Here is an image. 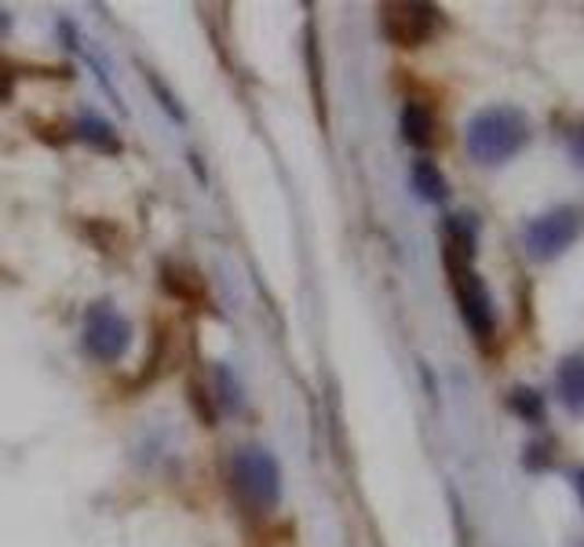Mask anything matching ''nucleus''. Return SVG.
I'll return each instance as SVG.
<instances>
[{"instance_id":"nucleus-3","label":"nucleus","mask_w":584,"mask_h":547,"mask_svg":"<svg viewBox=\"0 0 584 547\" xmlns=\"http://www.w3.org/2000/svg\"><path fill=\"white\" fill-rule=\"evenodd\" d=\"M581 230H584L581 208L577 205H559V208H551V212L537 216L534 223L526 226L523 245L534 259H556L581 237Z\"/></svg>"},{"instance_id":"nucleus-11","label":"nucleus","mask_w":584,"mask_h":547,"mask_svg":"<svg viewBox=\"0 0 584 547\" xmlns=\"http://www.w3.org/2000/svg\"><path fill=\"white\" fill-rule=\"evenodd\" d=\"M110 131H114V128H110V125H103V120H84L78 136H81V139L100 142V147H110V150H117V139L110 136Z\"/></svg>"},{"instance_id":"nucleus-14","label":"nucleus","mask_w":584,"mask_h":547,"mask_svg":"<svg viewBox=\"0 0 584 547\" xmlns=\"http://www.w3.org/2000/svg\"><path fill=\"white\" fill-rule=\"evenodd\" d=\"M4 33H8V15L0 11V37H4Z\"/></svg>"},{"instance_id":"nucleus-9","label":"nucleus","mask_w":584,"mask_h":547,"mask_svg":"<svg viewBox=\"0 0 584 547\" xmlns=\"http://www.w3.org/2000/svg\"><path fill=\"white\" fill-rule=\"evenodd\" d=\"M413 186L420 190V197H428V201H442V197H446V175L439 172L435 161L413 164Z\"/></svg>"},{"instance_id":"nucleus-10","label":"nucleus","mask_w":584,"mask_h":547,"mask_svg":"<svg viewBox=\"0 0 584 547\" xmlns=\"http://www.w3.org/2000/svg\"><path fill=\"white\" fill-rule=\"evenodd\" d=\"M512 405H515L518 416H526V420H540V416H545V405H540L537 391H515Z\"/></svg>"},{"instance_id":"nucleus-7","label":"nucleus","mask_w":584,"mask_h":547,"mask_svg":"<svg viewBox=\"0 0 584 547\" xmlns=\"http://www.w3.org/2000/svg\"><path fill=\"white\" fill-rule=\"evenodd\" d=\"M559 398L573 416L584 412V354H570L559 365Z\"/></svg>"},{"instance_id":"nucleus-5","label":"nucleus","mask_w":584,"mask_h":547,"mask_svg":"<svg viewBox=\"0 0 584 547\" xmlns=\"http://www.w3.org/2000/svg\"><path fill=\"white\" fill-rule=\"evenodd\" d=\"M128 322L114 311L110 303H95L84 317V350L95 361H117L128 350Z\"/></svg>"},{"instance_id":"nucleus-13","label":"nucleus","mask_w":584,"mask_h":547,"mask_svg":"<svg viewBox=\"0 0 584 547\" xmlns=\"http://www.w3.org/2000/svg\"><path fill=\"white\" fill-rule=\"evenodd\" d=\"M8 95H12V77H8L4 70H0V103H4Z\"/></svg>"},{"instance_id":"nucleus-8","label":"nucleus","mask_w":584,"mask_h":547,"mask_svg":"<svg viewBox=\"0 0 584 547\" xmlns=\"http://www.w3.org/2000/svg\"><path fill=\"white\" fill-rule=\"evenodd\" d=\"M402 136L409 147H431L435 142V117L424 103H406L402 106Z\"/></svg>"},{"instance_id":"nucleus-1","label":"nucleus","mask_w":584,"mask_h":547,"mask_svg":"<svg viewBox=\"0 0 584 547\" xmlns=\"http://www.w3.org/2000/svg\"><path fill=\"white\" fill-rule=\"evenodd\" d=\"M529 139V120L512 106H490L468 125V153L479 164H504Z\"/></svg>"},{"instance_id":"nucleus-15","label":"nucleus","mask_w":584,"mask_h":547,"mask_svg":"<svg viewBox=\"0 0 584 547\" xmlns=\"http://www.w3.org/2000/svg\"><path fill=\"white\" fill-rule=\"evenodd\" d=\"M577 492H581V500H584V470L577 475Z\"/></svg>"},{"instance_id":"nucleus-6","label":"nucleus","mask_w":584,"mask_h":547,"mask_svg":"<svg viewBox=\"0 0 584 547\" xmlns=\"http://www.w3.org/2000/svg\"><path fill=\"white\" fill-rule=\"evenodd\" d=\"M384 37L402 48H417L439 30V8L431 4H384L381 8Z\"/></svg>"},{"instance_id":"nucleus-12","label":"nucleus","mask_w":584,"mask_h":547,"mask_svg":"<svg viewBox=\"0 0 584 547\" xmlns=\"http://www.w3.org/2000/svg\"><path fill=\"white\" fill-rule=\"evenodd\" d=\"M573 158H577L584 164V125L573 131Z\"/></svg>"},{"instance_id":"nucleus-2","label":"nucleus","mask_w":584,"mask_h":547,"mask_svg":"<svg viewBox=\"0 0 584 547\" xmlns=\"http://www.w3.org/2000/svg\"><path fill=\"white\" fill-rule=\"evenodd\" d=\"M231 489L253 514L275 511L281 497V475L275 456L264 453V449H242L231 459Z\"/></svg>"},{"instance_id":"nucleus-4","label":"nucleus","mask_w":584,"mask_h":547,"mask_svg":"<svg viewBox=\"0 0 584 547\" xmlns=\"http://www.w3.org/2000/svg\"><path fill=\"white\" fill-rule=\"evenodd\" d=\"M446 267H449L453 292H457L464 322H468V328L479 339H490L493 336V300H490V292H486V284L479 281V274L468 267V259L453 256V252H446Z\"/></svg>"}]
</instances>
